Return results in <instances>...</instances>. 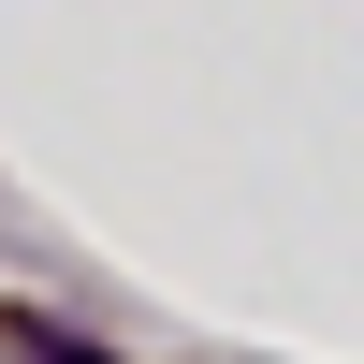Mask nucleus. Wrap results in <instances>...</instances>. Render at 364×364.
<instances>
[{
  "mask_svg": "<svg viewBox=\"0 0 364 364\" xmlns=\"http://www.w3.org/2000/svg\"><path fill=\"white\" fill-rule=\"evenodd\" d=\"M0 336H15V364H102V350H73V336H44V306H0Z\"/></svg>",
  "mask_w": 364,
  "mask_h": 364,
  "instance_id": "f257e3e1",
  "label": "nucleus"
}]
</instances>
